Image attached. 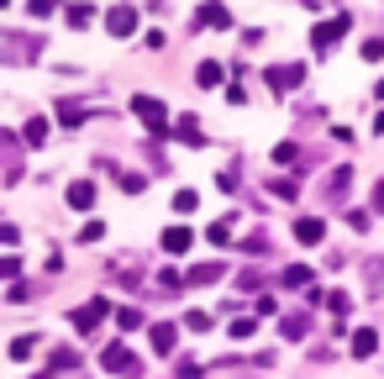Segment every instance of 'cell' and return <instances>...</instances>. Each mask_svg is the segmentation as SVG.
I'll return each mask as SVG.
<instances>
[{
  "label": "cell",
  "mask_w": 384,
  "mask_h": 379,
  "mask_svg": "<svg viewBox=\"0 0 384 379\" xmlns=\"http://www.w3.org/2000/svg\"><path fill=\"white\" fill-rule=\"evenodd\" d=\"M132 111H137V121L148 132H169V111H164V100H153V95H137L132 100Z\"/></svg>",
  "instance_id": "cell-1"
},
{
  "label": "cell",
  "mask_w": 384,
  "mask_h": 379,
  "mask_svg": "<svg viewBox=\"0 0 384 379\" xmlns=\"http://www.w3.org/2000/svg\"><path fill=\"white\" fill-rule=\"evenodd\" d=\"M105 316H111V301H90V306H79L69 321H74V332H95Z\"/></svg>",
  "instance_id": "cell-2"
},
{
  "label": "cell",
  "mask_w": 384,
  "mask_h": 379,
  "mask_svg": "<svg viewBox=\"0 0 384 379\" xmlns=\"http://www.w3.org/2000/svg\"><path fill=\"white\" fill-rule=\"evenodd\" d=\"M105 32H111V37H132V32H137V11H132V6H111V11H105Z\"/></svg>",
  "instance_id": "cell-3"
},
{
  "label": "cell",
  "mask_w": 384,
  "mask_h": 379,
  "mask_svg": "<svg viewBox=\"0 0 384 379\" xmlns=\"http://www.w3.org/2000/svg\"><path fill=\"white\" fill-rule=\"evenodd\" d=\"M100 363H105V369H111V374H122V369L142 374V363L132 358V348H127V343H111V348H105V353H100Z\"/></svg>",
  "instance_id": "cell-4"
},
{
  "label": "cell",
  "mask_w": 384,
  "mask_h": 379,
  "mask_svg": "<svg viewBox=\"0 0 384 379\" xmlns=\"http://www.w3.org/2000/svg\"><path fill=\"white\" fill-rule=\"evenodd\" d=\"M263 79H269V85H279V90H295V85H306V63H279V69H263Z\"/></svg>",
  "instance_id": "cell-5"
},
{
  "label": "cell",
  "mask_w": 384,
  "mask_h": 379,
  "mask_svg": "<svg viewBox=\"0 0 384 379\" xmlns=\"http://www.w3.org/2000/svg\"><path fill=\"white\" fill-rule=\"evenodd\" d=\"M342 32H348V16H332V21H321V26L311 32V43L326 53V48H337V37H342Z\"/></svg>",
  "instance_id": "cell-6"
},
{
  "label": "cell",
  "mask_w": 384,
  "mask_h": 379,
  "mask_svg": "<svg viewBox=\"0 0 384 379\" xmlns=\"http://www.w3.org/2000/svg\"><path fill=\"white\" fill-rule=\"evenodd\" d=\"M195 21H201V26H221V32H227V26H232V11H227V6H216V0H206Z\"/></svg>",
  "instance_id": "cell-7"
},
{
  "label": "cell",
  "mask_w": 384,
  "mask_h": 379,
  "mask_svg": "<svg viewBox=\"0 0 384 379\" xmlns=\"http://www.w3.org/2000/svg\"><path fill=\"white\" fill-rule=\"evenodd\" d=\"M279 279L289 284V290H311V284H316V269H311V264H289Z\"/></svg>",
  "instance_id": "cell-8"
},
{
  "label": "cell",
  "mask_w": 384,
  "mask_h": 379,
  "mask_svg": "<svg viewBox=\"0 0 384 379\" xmlns=\"http://www.w3.org/2000/svg\"><path fill=\"white\" fill-rule=\"evenodd\" d=\"M69 206H74V211H90V206H95V185H90V180H74V185H69Z\"/></svg>",
  "instance_id": "cell-9"
},
{
  "label": "cell",
  "mask_w": 384,
  "mask_h": 379,
  "mask_svg": "<svg viewBox=\"0 0 384 379\" xmlns=\"http://www.w3.org/2000/svg\"><path fill=\"white\" fill-rule=\"evenodd\" d=\"M190 242H195L190 227H169L164 232V253H190Z\"/></svg>",
  "instance_id": "cell-10"
},
{
  "label": "cell",
  "mask_w": 384,
  "mask_h": 379,
  "mask_svg": "<svg viewBox=\"0 0 384 379\" xmlns=\"http://www.w3.org/2000/svg\"><path fill=\"white\" fill-rule=\"evenodd\" d=\"M221 79H227V74H221L216 58H206L201 69H195V85H201V90H221Z\"/></svg>",
  "instance_id": "cell-11"
},
{
  "label": "cell",
  "mask_w": 384,
  "mask_h": 379,
  "mask_svg": "<svg viewBox=\"0 0 384 379\" xmlns=\"http://www.w3.org/2000/svg\"><path fill=\"white\" fill-rule=\"evenodd\" d=\"M174 343H179V327L158 321V327H153V353H174Z\"/></svg>",
  "instance_id": "cell-12"
},
{
  "label": "cell",
  "mask_w": 384,
  "mask_h": 379,
  "mask_svg": "<svg viewBox=\"0 0 384 379\" xmlns=\"http://www.w3.org/2000/svg\"><path fill=\"white\" fill-rule=\"evenodd\" d=\"M321 232H326L321 216H300V222H295V237H300V242H321Z\"/></svg>",
  "instance_id": "cell-13"
},
{
  "label": "cell",
  "mask_w": 384,
  "mask_h": 379,
  "mask_svg": "<svg viewBox=\"0 0 384 379\" xmlns=\"http://www.w3.org/2000/svg\"><path fill=\"white\" fill-rule=\"evenodd\" d=\"M374 348H379V332H368V327L353 332V358H374Z\"/></svg>",
  "instance_id": "cell-14"
},
{
  "label": "cell",
  "mask_w": 384,
  "mask_h": 379,
  "mask_svg": "<svg viewBox=\"0 0 384 379\" xmlns=\"http://www.w3.org/2000/svg\"><path fill=\"white\" fill-rule=\"evenodd\" d=\"M210 279H221V264H201L190 274H179V284H210Z\"/></svg>",
  "instance_id": "cell-15"
},
{
  "label": "cell",
  "mask_w": 384,
  "mask_h": 379,
  "mask_svg": "<svg viewBox=\"0 0 384 379\" xmlns=\"http://www.w3.org/2000/svg\"><path fill=\"white\" fill-rule=\"evenodd\" d=\"M169 132H179V137H184V142H195V147L206 142V137H201V121H195V116H179V127H169Z\"/></svg>",
  "instance_id": "cell-16"
},
{
  "label": "cell",
  "mask_w": 384,
  "mask_h": 379,
  "mask_svg": "<svg viewBox=\"0 0 384 379\" xmlns=\"http://www.w3.org/2000/svg\"><path fill=\"white\" fill-rule=\"evenodd\" d=\"M43 142H48V121L32 116V121H26V147H43Z\"/></svg>",
  "instance_id": "cell-17"
},
{
  "label": "cell",
  "mask_w": 384,
  "mask_h": 379,
  "mask_svg": "<svg viewBox=\"0 0 384 379\" xmlns=\"http://www.w3.org/2000/svg\"><path fill=\"white\" fill-rule=\"evenodd\" d=\"M58 121H63V127H79V121H85V105L63 100V105H58Z\"/></svg>",
  "instance_id": "cell-18"
},
{
  "label": "cell",
  "mask_w": 384,
  "mask_h": 379,
  "mask_svg": "<svg viewBox=\"0 0 384 379\" xmlns=\"http://www.w3.org/2000/svg\"><path fill=\"white\" fill-rule=\"evenodd\" d=\"M32 353H37V337H16V343H11V358L16 363H26Z\"/></svg>",
  "instance_id": "cell-19"
},
{
  "label": "cell",
  "mask_w": 384,
  "mask_h": 379,
  "mask_svg": "<svg viewBox=\"0 0 384 379\" xmlns=\"http://www.w3.org/2000/svg\"><path fill=\"white\" fill-rule=\"evenodd\" d=\"M116 321H122V332H137V327H142V311L127 306V311H116Z\"/></svg>",
  "instance_id": "cell-20"
},
{
  "label": "cell",
  "mask_w": 384,
  "mask_h": 379,
  "mask_svg": "<svg viewBox=\"0 0 384 379\" xmlns=\"http://www.w3.org/2000/svg\"><path fill=\"white\" fill-rule=\"evenodd\" d=\"M210 242H216V248H227V242H232V222H216V227H210V232H206Z\"/></svg>",
  "instance_id": "cell-21"
},
{
  "label": "cell",
  "mask_w": 384,
  "mask_h": 379,
  "mask_svg": "<svg viewBox=\"0 0 384 379\" xmlns=\"http://www.w3.org/2000/svg\"><path fill=\"white\" fill-rule=\"evenodd\" d=\"M74 363H79L74 348H58V353H53V369H74Z\"/></svg>",
  "instance_id": "cell-22"
},
{
  "label": "cell",
  "mask_w": 384,
  "mask_h": 379,
  "mask_svg": "<svg viewBox=\"0 0 384 379\" xmlns=\"http://www.w3.org/2000/svg\"><path fill=\"white\" fill-rule=\"evenodd\" d=\"M363 58H368V63L384 58V37H368V43H363Z\"/></svg>",
  "instance_id": "cell-23"
},
{
  "label": "cell",
  "mask_w": 384,
  "mask_h": 379,
  "mask_svg": "<svg viewBox=\"0 0 384 379\" xmlns=\"http://www.w3.org/2000/svg\"><path fill=\"white\" fill-rule=\"evenodd\" d=\"M90 16H95L90 6H69V26H90Z\"/></svg>",
  "instance_id": "cell-24"
},
{
  "label": "cell",
  "mask_w": 384,
  "mask_h": 379,
  "mask_svg": "<svg viewBox=\"0 0 384 379\" xmlns=\"http://www.w3.org/2000/svg\"><path fill=\"white\" fill-rule=\"evenodd\" d=\"M184 327H190V332H206L210 316H206V311H190V316H184Z\"/></svg>",
  "instance_id": "cell-25"
},
{
  "label": "cell",
  "mask_w": 384,
  "mask_h": 379,
  "mask_svg": "<svg viewBox=\"0 0 384 379\" xmlns=\"http://www.w3.org/2000/svg\"><path fill=\"white\" fill-rule=\"evenodd\" d=\"M326 306H332L337 316H348V306H353V301H348V295H342V290H332V295H326Z\"/></svg>",
  "instance_id": "cell-26"
},
{
  "label": "cell",
  "mask_w": 384,
  "mask_h": 379,
  "mask_svg": "<svg viewBox=\"0 0 384 379\" xmlns=\"http://www.w3.org/2000/svg\"><path fill=\"white\" fill-rule=\"evenodd\" d=\"M174 211H179V216L195 211V190H179V195H174Z\"/></svg>",
  "instance_id": "cell-27"
},
{
  "label": "cell",
  "mask_w": 384,
  "mask_h": 379,
  "mask_svg": "<svg viewBox=\"0 0 384 379\" xmlns=\"http://www.w3.org/2000/svg\"><path fill=\"white\" fill-rule=\"evenodd\" d=\"M105 237V227L100 222H85V232H79V242H100Z\"/></svg>",
  "instance_id": "cell-28"
},
{
  "label": "cell",
  "mask_w": 384,
  "mask_h": 379,
  "mask_svg": "<svg viewBox=\"0 0 384 379\" xmlns=\"http://www.w3.org/2000/svg\"><path fill=\"white\" fill-rule=\"evenodd\" d=\"M53 6H58V0H26V11H32V16H53Z\"/></svg>",
  "instance_id": "cell-29"
},
{
  "label": "cell",
  "mask_w": 384,
  "mask_h": 379,
  "mask_svg": "<svg viewBox=\"0 0 384 379\" xmlns=\"http://www.w3.org/2000/svg\"><path fill=\"white\" fill-rule=\"evenodd\" d=\"M274 164H295V142H279V147H274Z\"/></svg>",
  "instance_id": "cell-30"
},
{
  "label": "cell",
  "mask_w": 384,
  "mask_h": 379,
  "mask_svg": "<svg viewBox=\"0 0 384 379\" xmlns=\"http://www.w3.org/2000/svg\"><path fill=\"white\" fill-rule=\"evenodd\" d=\"M232 337H237V343H247V337H253V321H247V316L232 321Z\"/></svg>",
  "instance_id": "cell-31"
},
{
  "label": "cell",
  "mask_w": 384,
  "mask_h": 379,
  "mask_svg": "<svg viewBox=\"0 0 384 379\" xmlns=\"http://www.w3.org/2000/svg\"><path fill=\"white\" fill-rule=\"evenodd\" d=\"M306 332V316H284V337H300Z\"/></svg>",
  "instance_id": "cell-32"
},
{
  "label": "cell",
  "mask_w": 384,
  "mask_h": 379,
  "mask_svg": "<svg viewBox=\"0 0 384 379\" xmlns=\"http://www.w3.org/2000/svg\"><path fill=\"white\" fill-rule=\"evenodd\" d=\"M374 132H379V137H384V111H379V116H374Z\"/></svg>",
  "instance_id": "cell-33"
},
{
  "label": "cell",
  "mask_w": 384,
  "mask_h": 379,
  "mask_svg": "<svg viewBox=\"0 0 384 379\" xmlns=\"http://www.w3.org/2000/svg\"><path fill=\"white\" fill-rule=\"evenodd\" d=\"M374 200H379V211H384V180H379V195H374Z\"/></svg>",
  "instance_id": "cell-34"
},
{
  "label": "cell",
  "mask_w": 384,
  "mask_h": 379,
  "mask_svg": "<svg viewBox=\"0 0 384 379\" xmlns=\"http://www.w3.org/2000/svg\"><path fill=\"white\" fill-rule=\"evenodd\" d=\"M6 6H11V0H0V11H6Z\"/></svg>",
  "instance_id": "cell-35"
}]
</instances>
